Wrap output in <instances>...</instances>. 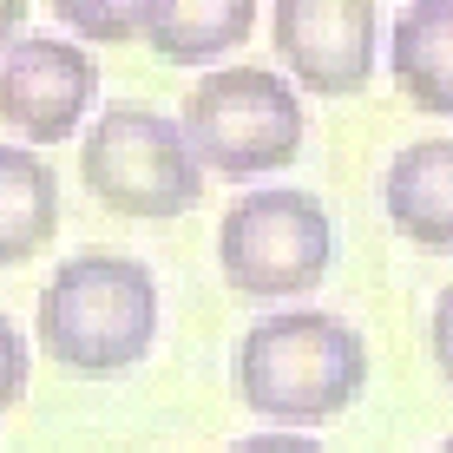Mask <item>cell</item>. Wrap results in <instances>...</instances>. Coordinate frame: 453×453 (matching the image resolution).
<instances>
[{
    "label": "cell",
    "mask_w": 453,
    "mask_h": 453,
    "mask_svg": "<svg viewBox=\"0 0 453 453\" xmlns=\"http://www.w3.org/2000/svg\"><path fill=\"white\" fill-rule=\"evenodd\" d=\"M34 335L73 374H119L145 362L158 342V283L138 257L80 250L40 289Z\"/></svg>",
    "instance_id": "1"
},
{
    "label": "cell",
    "mask_w": 453,
    "mask_h": 453,
    "mask_svg": "<svg viewBox=\"0 0 453 453\" xmlns=\"http://www.w3.org/2000/svg\"><path fill=\"white\" fill-rule=\"evenodd\" d=\"M368 388V342L329 309H276L237 342V395L263 420L316 427Z\"/></svg>",
    "instance_id": "2"
},
{
    "label": "cell",
    "mask_w": 453,
    "mask_h": 453,
    "mask_svg": "<svg viewBox=\"0 0 453 453\" xmlns=\"http://www.w3.org/2000/svg\"><path fill=\"white\" fill-rule=\"evenodd\" d=\"M80 178L105 211L165 224V217L197 211L204 197V165L184 145V125H171L151 105H112L80 145Z\"/></svg>",
    "instance_id": "3"
},
{
    "label": "cell",
    "mask_w": 453,
    "mask_h": 453,
    "mask_svg": "<svg viewBox=\"0 0 453 453\" xmlns=\"http://www.w3.org/2000/svg\"><path fill=\"white\" fill-rule=\"evenodd\" d=\"M329 263H335L329 211H322V197L289 191V184L243 191L217 224V270L237 296H257V303L316 289Z\"/></svg>",
    "instance_id": "4"
},
{
    "label": "cell",
    "mask_w": 453,
    "mask_h": 453,
    "mask_svg": "<svg viewBox=\"0 0 453 453\" xmlns=\"http://www.w3.org/2000/svg\"><path fill=\"white\" fill-rule=\"evenodd\" d=\"M178 125L191 158L224 178H263V171L296 165L303 151V99L270 66H230L197 80Z\"/></svg>",
    "instance_id": "5"
},
{
    "label": "cell",
    "mask_w": 453,
    "mask_h": 453,
    "mask_svg": "<svg viewBox=\"0 0 453 453\" xmlns=\"http://www.w3.org/2000/svg\"><path fill=\"white\" fill-rule=\"evenodd\" d=\"M270 40L296 86L322 92V99H349L374 80L381 7L374 0H276Z\"/></svg>",
    "instance_id": "6"
},
{
    "label": "cell",
    "mask_w": 453,
    "mask_h": 453,
    "mask_svg": "<svg viewBox=\"0 0 453 453\" xmlns=\"http://www.w3.org/2000/svg\"><path fill=\"white\" fill-rule=\"evenodd\" d=\"M92 92H99V66L73 40L27 34L0 53V125H13L34 145H59L80 132Z\"/></svg>",
    "instance_id": "7"
},
{
    "label": "cell",
    "mask_w": 453,
    "mask_h": 453,
    "mask_svg": "<svg viewBox=\"0 0 453 453\" xmlns=\"http://www.w3.org/2000/svg\"><path fill=\"white\" fill-rule=\"evenodd\" d=\"M381 211L420 250H453V138H414L388 158Z\"/></svg>",
    "instance_id": "8"
},
{
    "label": "cell",
    "mask_w": 453,
    "mask_h": 453,
    "mask_svg": "<svg viewBox=\"0 0 453 453\" xmlns=\"http://www.w3.org/2000/svg\"><path fill=\"white\" fill-rule=\"evenodd\" d=\"M388 73L401 99L453 119V0H414L388 27Z\"/></svg>",
    "instance_id": "9"
},
{
    "label": "cell",
    "mask_w": 453,
    "mask_h": 453,
    "mask_svg": "<svg viewBox=\"0 0 453 453\" xmlns=\"http://www.w3.org/2000/svg\"><path fill=\"white\" fill-rule=\"evenodd\" d=\"M257 34L250 0H145V40L171 66H211Z\"/></svg>",
    "instance_id": "10"
},
{
    "label": "cell",
    "mask_w": 453,
    "mask_h": 453,
    "mask_svg": "<svg viewBox=\"0 0 453 453\" xmlns=\"http://www.w3.org/2000/svg\"><path fill=\"white\" fill-rule=\"evenodd\" d=\"M59 230V178L40 151L0 145V270L40 257Z\"/></svg>",
    "instance_id": "11"
},
{
    "label": "cell",
    "mask_w": 453,
    "mask_h": 453,
    "mask_svg": "<svg viewBox=\"0 0 453 453\" xmlns=\"http://www.w3.org/2000/svg\"><path fill=\"white\" fill-rule=\"evenodd\" d=\"M53 13L86 40H138L145 34V0H59Z\"/></svg>",
    "instance_id": "12"
},
{
    "label": "cell",
    "mask_w": 453,
    "mask_h": 453,
    "mask_svg": "<svg viewBox=\"0 0 453 453\" xmlns=\"http://www.w3.org/2000/svg\"><path fill=\"white\" fill-rule=\"evenodd\" d=\"M27 368H34V355H27V335L13 329L7 316H0V414H7L13 401L27 395Z\"/></svg>",
    "instance_id": "13"
},
{
    "label": "cell",
    "mask_w": 453,
    "mask_h": 453,
    "mask_svg": "<svg viewBox=\"0 0 453 453\" xmlns=\"http://www.w3.org/2000/svg\"><path fill=\"white\" fill-rule=\"evenodd\" d=\"M427 349H434V368L453 381V283L434 296V322H427Z\"/></svg>",
    "instance_id": "14"
},
{
    "label": "cell",
    "mask_w": 453,
    "mask_h": 453,
    "mask_svg": "<svg viewBox=\"0 0 453 453\" xmlns=\"http://www.w3.org/2000/svg\"><path fill=\"white\" fill-rule=\"evenodd\" d=\"M230 453H329V447H316L309 434H250V441H237Z\"/></svg>",
    "instance_id": "15"
},
{
    "label": "cell",
    "mask_w": 453,
    "mask_h": 453,
    "mask_svg": "<svg viewBox=\"0 0 453 453\" xmlns=\"http://www.w3.org/2000/svg\"><path fill=\"white\" fill-rule=\"evenodd\" d=\"M20 27H27V7H20V0H0V53L20 40Z\"/></svg>",
    "instance_id": "16"
},
{
    "label": "cell",
    "mask_w": 453,
    "mask_h": 453,
    "mask_svg": "<svg viewBox=\"0 0 453 453\" xmlns=\"http://www.w3.org/2000/svg\"><path fill=\"white\" fill-rule=\"evenodd\" d=\"M441 453H453V441H447V447H441Z\"/></svg>",
    "instance_id": "17"
}]
</instances>
